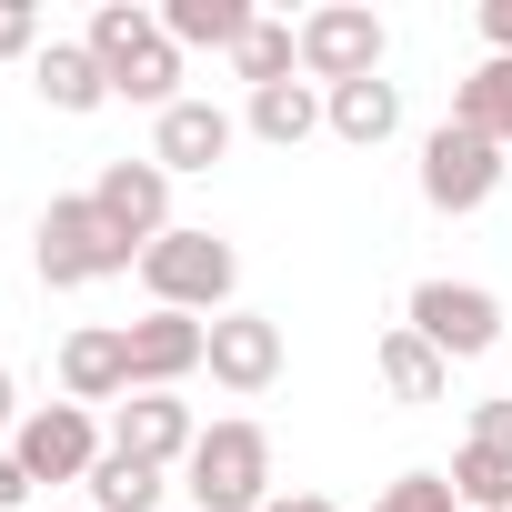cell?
<instances>
[{
	"mask_svg": "<svg viewBox=\"0 0 512 512\" xmlns=\"http://www.w3.org/2000/svg\"><path fill=\"white\" fill-rule=\"evenodd\" d=\"M81 41H91V61L111 71V101H141L151 121H161L171 101H191V91H181V51H171L161 11H141V0H101Z\"/></svg>",
	"mask_w": 512,
	"mask_h": 512,
	"instance_id": "6da1fadb",
	"label": "cell"
},
{
	"mask_svg": "<svg viewBox=\"0 0 512 512\" xmlns=\"http://www.w3.org/2000/svg\"><path fill=\"white\" fill-rule=\"evenodd\" d=\"M141 282H151V312H191V322H221V312H241L231 292H241V251L221 241V231H161L151 251H141Z\"/></svg>",
	"mask_w": 512,
	"mask_h": 512,
	"instance_id": "7a4b0ae2",
	"label": "cell"
},
{
	"mask_svg": "<svg viewBox=\"0 0 512 512\" xmlns=\"http://www.w3.org/2000/svg\"><path fill=\"white\" fill-rule=\"evenodd\" d=\"M181 492L201 502V512H272V432L262 422H201V442H191V462H181Z\"/></svg>",
	"mask_w": 512,
	"mask_h": 512,
	"instance_id": "3957f363",
	"label": "cell"
},
{
	"mask_svg": "<svg viewBox=\"0 0 512 512\" xmlns=\"http://www.w3.org/2000/svg\"><path fill=\"white\" fill-rule=\"evenodd\" d=\"M141 262V251L91 211V191H61L51 211H41V231H31V272L51 282V292H91V282H121Z\"/></svg>",
	"mask_w": 512,
	"mask_h": 512,
	"instance_id": "277c9868",
	"label": "cell"
},
{
	"mask_svg": "<svg viewBox=\"0 0 512 512\" xmlns=\"http://www.w3.org/2000/svg\"><path fill=\"white\" fill-rule=\"evenodd\" d=\"M382 11L372 0H322V11H302V81L312 91H342V81H382Z\"/></svg>",
	"mask_w": 512,
	"mask_h": 512,
	"instance_id": "5b68a950",
	"label": "cell"
},
{
	"mask_svg": "<svg viewBox=\"0 0 512 512\" xmlns=\"http://www.w3.org/2000/svg\"><path fill=\"white\" fill-rule=\"evenodd\" d=\"M402 322L442 352V362H482L492 342H502V302L482 292V282H452V272H432V282H412V302H402Z\"/></svg>",
	"mask_w": 512,
	"mask_h": 512,
	"instance_id": "8992f818",
	"label": "cell"
},
{
	"mask_svg": "<svg viewBox=\"0 0 512 512\" xmlns=\"http://www.w3.org/2000/svg\"><path fill=\"white\" fill-rule=\"evenodd\" d=\"M502 191V141L462 131V121H432L422 131V201L432 211H482Z\"/></svg>",
	"mask_w": 512,
	"mask_h": 512,
	"instance_id": "52a82bcc",
	"label": "cell"
},
{
	"mask_svg": "<svg viewBox=\"0 0 512 512\" xmlns=\"http://www.w3.org/2000/svg\"><path fill=\"white\" fill-rule=\"evenodd\" d=\"M11 452H21L31 482H91V462H101L111 442H101V422H91L81 402H31L21 432H11Z\"/></svg>",
	"mask_w": 512,
	"mask_h": 512,
	"instance_id": "ba28073f",
	"label": "cell"
},
{
	"mask_svg": "<svg viewBox=\"0 0 512 512\" xmlns=\"http://www.w3.org/2000/svg\"><path fill=\"white\" fill-rule=\"evenodd\" d=\"M91 211H101V221H111L131 251H151L161 231H181V221H171V171H161L151 151H141V161H101V181H91Z\"/></svg>",
	"mask_w": 512,
	"mask_h": 512,
	"instance_id": "9c48e42d",
	"label": "cell"
},
{
	"mask_svg": "<svg viewBox=\"0 0 512 512\" xmlns=\"http://www.w3.org/2000/svg\"><path fill=\"white\" fill-rule=\"evenodd\" d=\"M121 342H131V392H181L211 362V322H191V312H141V322H121Z\"/></svg>",
	"mask_w": 512,
	"mask_h": 512,
	"instance_id": "30bf717a",
	"label": "cell"
},
{
	"mask_svg": "<svg viewBox=\"0 0 512 512\" xmlns=\"http://www.w3.org/2000/svg\"><path fill=\"white\" fill-rule=\"evenodd\" d=\"M201 372H211L221 392H241V402H262V392L282 382V322H272V312H221Z\"/></svg>",
	"mask_w": 512,
	"mask_h": 512,
	"instance_id": "8fae6325",
	"label": "cell"
},
{
	"mask_svg": "<svg viewBox=\"0 0 512 512\" xmlns=\"http://www.w3.org/2000/svg\"><path fill=\"white\" fill-rule=\"evenodd\" d=\"M191 442H201V422H191L181 392H131V402L111 412V452H131V462H151V472L191 462Z\"/></svg>",
	"mask_w": 512,
	"mask_h": 512,
	"instance_id": "7c38bea8",
	"label": "cell"
},
{
	"mask_svg": "<svg viewBox=\"0 0 512 512\" xmlns=\"http://www.w3.org/2000/svg\"><path fill=\"white\" fill-rule=\"evenodd\" d=\"M231 141H241V121H231L221 101H171V111L151 121V161H161L171 181H181V171H221Z\"/></svg>",
	"mask_w": 512,
	"mask_h": 512,
	"instance_id": "4fadbf2b",
	"label": "cell"
},
{
	"mask_svg": "<svg viewBox=\"0 0 512 512\" xmlns=\"http://www.w3.org/2000/svg\"><path fill=\"white\" fill-rule=\"evenodd\" d=\"M61 402H81V412L131 402V342H121L111 322H91V332L61 342Z\"/></svg>",
	"mask_w": 512,
	"mask_h": 512,
	"instance_id": "5bb4252c",
	"label": "cell"
},
{
	"mask_svg": "<svg viewBox=\"0 0 512 512\" xmlns=\"http://www.w3.org/2000/svg\"><path fill=\"white\" fill-rule=\"evenodd\" d=\"M322 131L352 141V151H382L402 131V81H342V91H322Z\"/></svg>",
	"mask_w": 512,
	"mask_h": 512,
	"instance_id": "9a60e30c",
	"label": "cell"
},
{
	"mask_svg": "<svg viewBox=\"0 0 512 512\" xmlns=\"http://www.w3.org/2000/svg\"><path fill=\"white\" fill-rule=\"evenodd\" d=\"M31 91H41L51 111H71V121H91V111L111 101V71L91 61V41H51V51L31 61Z\"/></svg>",
	"mask_w": 512,
	"mask_h": 512,
	"instance_id": "2e32d148",
	"label": "cell"
},
{
	"mask_svg": "<svg viewBox=\"0 0 512 512\" xmlns=\"http://www.w3.org/2000/svg\"><path fill=\"white\" fill-rule=\"evenodd\" d=\"M372 372H382V392H392V402H442V392H452V362H442L412 322H392V332L372 342Z\"/></svg>",
	"mask_w": 512,
	"mask_h": 512,
	"instance_id": "e0dca14e",
	"label": "cell"
},
{
	"mask_svg": "<svg viewBox=\"0 0 512 512\" xmlns=\"http://www.w3.org/2000/svg\"><path fill=\"white\" fill-rule=\"evenodd\" d=\"M241 131H251V141H272V151H302V141L322 131V91H312V81H272V91H251V101H241Z\"/></svg>",
	"mask_w": 512,
	"mask_h": 512,
	"instance_id": "ac0fdd59",
	"label": "cell"
},
{
	"mask_svg": "<svg viewBox=\"0 0 512 512\" xmlns=\"http://www.w3.org/2000/svg\"><path fill=\"white\" fill-rule=\"evenodd\" d=\"M262 21L251 0H161V31L171 51H241V31Z\"/></svg>",
	"mask_w": 512,
	"mask_h": 512,
	"instance_id": "d6986e66",
	"label": "cell"
},
{
	"mask_svg": "<svg viewBox=\"0 0 512 512\" xmlns=\"http://www.w3.org/2000/svg\"><path fill=\"white\" fill-rule=\"evenodd\" d=\"M452 121L512 151V61H492V51H482V61H472V71L452 81Z\"/></svg>",
	"mask_w": 512,
	"mask_h": 512,
	"instance_id": "ffe728a7",
	"label": "cell"
},
{
	"mask_svg": "<svg viewBox=\"0 0 512 512\" xmlns=\"http://www.w3.org/2000/svg\"><path fill=\"white\" fill-rule=\"evenodd\" d=\"M241 91H272V81H302V21H251L241 51H231Z\"/></svg>",
	"mask_w": 512,
	"mask_h": 512,
	"instance_id": "44dd1931",
	"label": "cell"
},
{
	"mask_svg": "<svg viewBox=\"0 0 512 512\" xmlns=\"http://www.w3.org/2000/svg\"><path fill=\"white\" fill-rule=\"evenodd\" d=\"M161 492H171V472H151L131 452H101L91 462V512H161Z\"/></svg>",
	"mask_w": 512,
	"mask_h": 512,
	"instance_id": "7402d4cb",
	"label": "cell"
},
{
	"mask_svg": "<svg viewBox=\"0 0 512 512\" xmlns=\"http://www.w3.org/2000/svg\"><path fill=\"white\" fill-rule=\"evenodd\" d=\"M452 492H462V512H502V502H512V462L482 452V442H462V452H452Z\"/></svg>",
	"mask_w": 512,
	"mask_h": 512,
	"instance_id": "603a6c76",
	"label": "cell"
},
{
	"mask_svg": "<svg viewBox=\"0 0 512 512\" xmlns=\"http://www.w3.org/2000/svg\"><path fill=\"white\" fill-rule=\"evenodd\" d=\"M362 512H462V492H452V472H402V482H382Z\"/></svg>",
	"mask_w": 512,
	"mask_h": 512,
	"instance_id": "cb8c5ba5",
	"label": "cell"
},
{
	"mask_svg": "<svg viewBox=\"0 0 512 512\" xmlns=\"http://www.w3.org/2000/svg\"><path fill=\"white\" fill-rule=\"evenodd\" d=\"M51 41H41V11L31 0H0V61H41Z\"/></svg>",
	"mask_w": 512,
	"mask_h": 512,
	"instance_id": "d4e9b609",
	"label": "cell"
},
{
	"mask_svg": "<svg viewBox=\"0 0 512 512\" xmlns=\"http://www.w3.org/2000/svg\"><path fill=\"white\" fill-rule=\"evenodd\" d=\"M462 442H482V452L512 462V402H472V432H462Z\"/></svg>",
	"mask_w": 512,
	"mask_h": 512,
	"instance_id": "484cf974",
	"label": "cell"
},
{
	"mask_svg": "<svg viewBox=\"0 0 512 512\" xmlns=\"http://www.w3.org/2000/svg\"><path fill=\"white\" fill-rule=\"evenodd\" d=\"M31 492H41V482H31V472H21V452H11V442H0V512H21V502H31Z\"/></svg>",
	"mask_w": 512,
	"mask_h": 512,
	"instance_id": "4316f807",
	"label": "cell"
},
{
	"mask_svg": "<svg viewBox=\"0 0 512 512\" xmlns=\"http://www.w3.org/2000/svg\"><path fill=\"white\" fill-rule=\"evenodd\" d=\"M482 41H492V61H512V0H482Z\"/></svg>",
	"mask_w": 512,
	"mask_h": 512,
	"instance_id": "83f0119b",
	"label": "cell"
},
{
	"mask_svg": "<svg viewBox=\"0 0 512 512\" xmlns=\"http://www.w3.org/2000/svg\"><path fill=\"white\" fill-rule=\"evenodd\" d=\"M272 512H342L332 492H272Z\"/></svg>",
	"mask_w": 512,
	"mask_h": 512,
	"instance_id": "f1b7e54d",
	"label": "cell"
},
{
	"mask_svg": "<svg viewBox=\"0 0 512 512\" xmlns=\"http://www.w3.org/2000/svg\"><path fill=\"white\" fill-rule=\"evenodd\" d=\"M0 432H21V382H11V362H0Z\"/></svg>",
	"mask_w": 512,
	"mask_h": 512,
	"instance_id": "f546056e",
	"label": "cell"
}]
</instances>
